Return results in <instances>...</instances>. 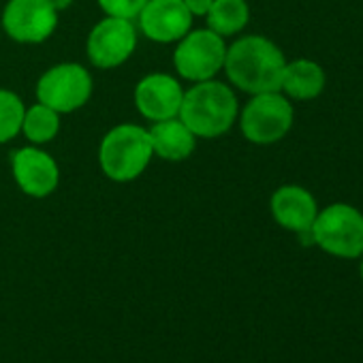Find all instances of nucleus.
Returning a JSON list of instances; mask_svg holds the SVG:
<instances>
[{"label": "nucleus", "instance_id": "12", "mask_svg": "<svg viewBox=\"0 0 363 363\" xmlns=\"http://www.w3.org/2000/svg\"><path fill=\"white\" fill-rule=\"evenodd\" d=\"M182 99L184 90L167 73H150L135 86V107L152 122L177 118Z\"/></svg>", "mask_w": 363, "mask_h": 363}, {"label": "nucleus", "instance_id": "11", "mask_svg": "<svg viewBox=\"0 0 363 363\" xmlns=\"http://www.w3.org/2000/svg\"><path fill=\"white\" fill-rule=\"evenodd\" d=\"M137 18L141 33L156 43L179 41L193 26V16L184 0H147Z\"/></svg>", "mask_w": 363, "mask_h": 363}, {"label": "nucleus", "instance_id": "21", "mask_svg": "<svg viewBox=\"0 0 363 363\" xmlns=\"http://www.w3.org/2000/svg\"><path fill=\"white\" fill-rule=\"evenodd\" d=\"M48 3L56 9V11H65L73 5V0H48Z\"/></svg>", "mask_w": 363, "mask_h": 363}, {"label": "nucleus", "instance_id": "8", "mask_svg": "<svg viewBox=\"0 0 363 363\" xmlns=\"http://www.w3.org/2000/svg\"><path fill=\"white\" fill-rule=\"evenodd\" d=\"M137 48V30L133 20L105 18L101 20L86 43L88 58L99 69H116L124 65Z\"/></svg>", "mask_w": 363, "mask_h": 363}, {"label": "nucleus", "instance_id": "17", "mask_svg": "<svg viewBox=\"0 0 363 363\" xmlns=\"http://www.w3.org/2000/svg\"><path fill=\"white\" fill-rule=\"evenodd\" d=\"M58 130H60V113L58 111L50 109L43 103L26 109L24 122H22V133L26 135V139L30 143H37V145L48 143L58 135Z\"/></svg>", "mask_w": 363, "mask_h": 363}, {"label": "nucleus", "instance_id": "2", "mask_svg": "<svg viewBox=\"0 0 363 363\" xmlns=\"http://www.w3.org/2000/svg\"><path fill=\"white\" fill-rule=\"evenodd\" d=\"M177 118L195 137L214 139L225 135L238 118V99L223 82H197L184 92Z\"/></svg>", "mask_w": 363, "mask_h": 363}, {"label": "nucleus", "instance_id": "1", "mask_svg": "<svg viewBox=\"0 0 363 363\" xmlns=\"http://www.w3.org/2000/svg\"><path fill=\"white\" fill-rule=\"evenodd\" d=\"M286 60L282 50L261 35L238 39L227 48L225 71L229 82L248 94L278 92Z\"/></svg>", "mask_w": 363, "mask_h": 363}, {"label": "nucleus", "instance_id": "7", "mask_svg": "<svg viewBox=\"0 0 363 363\" xmlns=\"http://www.w3.org/2000/svg\"><path fill=\"white\" fill-rule=\"evenodd\" d=\"M92 94V77L77 62H62L48 69L37 82V99L58 113L82 109Z\"/></svg>", "mask_w": 363, "mask_h": 363}, {"label": "nucleus", "instance_id": "20", "mask_svg": "<svg viewBox=\"0 0 363 363\" xmlns=\"http://www.w3.org/2000/svg\"><path fill=\"white\" fill-rule=\"evenodd\" d=\"M212 3H214V0H184V5H186V9L191 11L193 18H203V16H208Z\"/></svg>", "mask_w": 363, "mask_h": 363}, {"label": "nucleus", "instance_id": "15", "mask_svg": "<svg viewBox=\"0 0 363 363\" xmlns=\"http://www.w3.org/2000/svg\"><path fill=\"white\" fill-rule=\"evenodd\" d=\"M327 77L318 62L299 58L293 62H286L282 73L280 90L295 101H312L325 90Z\"/></svg>", "mask_w": 363, "mask_h": 363}, {"label": "nucleus", "instance_id": "4", "mask_svg": "<svg viewBox=\"0 0 363 363\" xmlns=\"http://www.w3.org/2000/svg\"><path fill=\"white\" fill-rule=\"evenodd\" d=\"M312 244L337 259H359L363 255V214L348 203L323 208L310 229Z\"/></svg>", "mask_w": 363, "mask_h": 363}, {"label": "nucleus", "instance_id": "16", "mask_svg": "<svg viewBox=\"0 0 363 363\" xmlns=\"http://www.w3.org/2000/svg\"><path fill=\"white\" fill-rule=\"evenodd\" d=\"M206 18L210 30L220 37H231L246 28L250 20V9L246 0H214Z\"/></svg>", "mask_w": 363, "mask_h": 363}, {"label": "nucleus", "instance_id": "10", "mask_svg": "<svg viewBox=\"0 0 363 363\" xmlns=\"http://www.w3.org/2000/svg\"><path fill=\"white\" fill-rule=\"evenodd\" d=\"M11 171L20 191L35 199L50 197L60 182V169L56 160L39 147H22L13 152Z\"/></svg>", "mask_w": 363, "mask_h": 363}, {"label": "nucleus", "instance_id": "19", "mask_svg": "<svg viewBox=\"0 0 363 363\" xmlns=\"http://www.w3.org/2000/svg\"><path fill=\"white\" fill-rule=\"evenodd\" d=\"M147 0H99V7L109 18H122V20H135Z\"/></svg>", "mask_w": 363, "mask_h": 363}, {"label": "nucleus", "instance_id": "14", "mask_svg": "<svg viewBox=\"0 0 363 363\" xmlns=\"http://www.w3.org/2000/svg\"><path fill=\"white\" fill-rule=\"evenodd\" d=\"M147 133L154 154L160 156L162 160H186L197 145V137L179 118L154 122V126Z\"/></svg>", "mask_w": 363, "mask_h": 363}, {"label": "nucleus", "instance_id": "22", "mask_svg": "<svg viewBox=\"0 0 363 363\" xmlns=\"http://www.w3.org/2000/svg\"><path fill=\"white\" fill-rule=\"evenodd\" d=\"M359 259H361V265H359V274H361V280H363V255H361Z\"/></svg>", "mask_w": 363, "mask_h": 363}, {"label": "nucleus", "instance_id": "18", "mask_svg": "<svg viewBox=\"0 0 363 363\" xmlns=\"http://www.w3.org/2000/svg\"><path fill=\"white\" fill-rule=\"evenodd\" d=\"M24 113L26 107L22 99L11 90L0 88V143H7L20 135Z\"/></svg>", "mask_w": 363, "mask_h": 363}, {"label": "nucleus", "instance_id": "13", "mask_svg": "<svg viewBox=\"0 0 363 363\" xmlns=\"http://www.w3.org/2000/svg\"><path fill=\"white\" fill-rule=\"evenodd\" d=\"M269 210L274 220L282 229L293 231L297 235L310 233L312 223L318 214V206L312 193L297 184L280 186L269 199Z\"/></svg>", "mask_w": 363, "mask_h": 363}, {"label": "nucleus", "instance_id": "6", "mask_svg": "<svg viewBox=\"0 0 363 363\" xmlns=\"http://www.w3.org/2000/svg\"><path fill=\"white\" fill-rule=\"evenodd\" d=\"M227 45L225 37L216 35L210 28L191 30L177 41L173 54V67L189 82H208L214 79L218 71L225 69Z\"/></svg>", "mask_w": 363, "mask_h": 363}, {"label": "nucleus", "instance_id": "3", "mask_svg": "<svg viewBox=\"0 0 363 363\" xmlns=\"http://www.w3.org/2000/svg\"><path fill=\"white\" fill-rule=\"evenodd\" d=\"M154 156L147 128L120 124L111 128L99 145V164L113 182L137 179Z\"/></svg>", "mask_w": 363, "mask_h": 363}, {"label": "nucleus", "instance_id": "5", "mask_svg": "<svg viewBox=\"0 0 363 363\" xmlns=\"http://www.w3.org/2000/svg\"><path fill=\"white\" fill-rule=\"evenodd\" d=\"M295 120L293 105L284 94L278 92H261L252 94L242 111V133L250 143L272 145L286 137Z\"/></svg>", "mask_w": 363, "mask_h": 363}, {"label": "nucleus", "instance_id": "9", "mask_svg": "<svg viewBox=\"0 0 363 363\" xmlns=\"http://www.w3.org/2000/svg\"><path fill=\"white\" fill-rule=\"evenodd\" d=\"M3 26L18 43H43L58 26V11L48 0H9L3 11Z\"/></svg>", "mask_w": 363, "mask_h": 363}]
</instances>
